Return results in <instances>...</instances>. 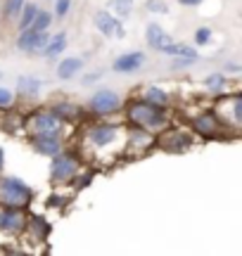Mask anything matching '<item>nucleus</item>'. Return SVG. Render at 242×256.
I'll list each match as a JSON object with an SVG mask.
<instances>
[{"label": "nucleus", "instance_id": "a878e982", "mask_svg": "<svg viewBox=\"0 0 242 256\" xmlns=\"http://www.w3.org/2000/svg\"><path fill=\"white\" fill-rule=\"evenodd\" d=\"M204 86L209 88V90H214V92H224L226 74L224 72H216V74H212V76H206V78H204Z\"/></svg>", "mask_w": 242, "mask_h": 256}, {"label": "nucleus", "instance_id": "dca6fc26", "mask_svg": "<svg viewBox=\"0 0 242 256\" xmlns=\"http://www.w3.org/2000/svg\"><path fill=\"white\" fill-rule=\"evenodd\" d=\"M66 43H69L66 31L50 34V38H48V43H46V48H43V52H40V55L46 57V60H55V57H60L66 50Z\"/></svg>", "mask_w": 242, "mask_h": 256}, {"label": "nucleus", "instance_id": "f257e3e1", "mask_svg": "<svg viewBox=\"0 0 242 256\" xmlns=\"http://www.w3.org/2000/svg\"><path fill=\"white\" fill-rule=\"evenodd\" d=\"M126 121L130 128H140L148 133H159L162 128H166V107H157L148 100H130L126 104Z\"/></svg>", "mask_w": 242, "mask_h": 256}, {"label": "nucleus", "instance_id": "f3484780", "mask_svg": "<svg viewBox=\"0 0 242 256\" xmlns=\"http://www.w3.org/2000/svg\"><path fill=\"white\" fill-rule=\"evenodd\" d=\"M50 110L57 114V119H62L64 124H72V121H76L78 116H81V110H78V104H74V102H55Z\"/></svg>", "mask_w": 242, "mask_h": 256}, {"label": "nucleus", "instance_id": "b1692460", "mask_svg": "<svg viewBox=\"0 0 242 256\" xmlns=\"http://www.w3.org/2000/svg\"><path fill=\"white\" fill-rule=\"evenodd\" d=\"M24 2L26 0H5V5H2V19L5 22H17L19 10H22Z\"/></svg>", "mask_w": 242, "mask_h": 256}, {"label": "nucleus", "instance_id": "ddd939ff", "mask_svg": "<svg viewBox=\"0 0 242 256\" xmlns=\"http://www.w3.org/2000/svg\"><path fill=\"white\" fill-rule=\"evenodd\" d=\"M28 145L40 156H55L64 150V140L62 136H31Z\"/></svg>", "mask_w": 242, "mask_h": 256}, {"label": "nucleus", "instance_id": "9d476101", "mask_svg": "<svg viewBox=\"0 0 242 256\" xmlns=\"http://www.w3.org/2000/svg\"><path fill=\"white\" fill-rule=\"evenodd\" d=\"M190 128L195 130L197 136H204V138H216V136H221V130H226V126L221 124L216 112H202V114H197L195 119L190 121Z\"/></svg>", "mask_w": 242, "mask_h": 256}, {"label": "nucleus", "instance_id": "c85d7f7f", "mask_svg": "<svg viewBox=\"0 0 242 256\" xmlns=\"http://www.w3.org/2000/svg\"><path fill=\"white\" fill-rule=\"evenodd\" d=\"M12 104H14V92L5 86H0V110H8Z\"/></svg>", "mask_w": 242, "mask_h": 256}, {"label": "nucleus", "instance_id": "a211bd4d", "mask_svg": "<svg viewBox=\"0 0 242 256\" xmlns=\"http://www.w3.org/2000/svg\"><path fill=\"white\" fill-rule=\"evenodd\" d=\"M159 52H164L168 57H195V60H200V52H197L195 48L186 46V43H178V40H168Z\"/></svg>", "mask_w": 242, "mask_h": 256}, {"label": "nucleus", "instance_id": "4468645a", "mask_svg": "<svg viewBox=\"0 0 242 256\" xmlns=\"http://www.w3.org/2000/svg\"><path fill=\"white\" fill-rule=\"evenodd\" d=\"M84 57H78V55H72V57H64L62 62L57 64V72L55 76L60 78V81H72L76 74L84 69Z\"/></svg>", "mask_w": 242, "mask_h": 256}, {"label": "nucleus", "instance_id": "423d86ee", "mask_svg": "<svg viewBox=\"0 0 242 256\" xmlns=\"http://www.w3.org/2000/svg\"><path fill=\"white\" fill-rule=\"evenodd\" d=\"M192 145V140L186 130L180 128H162L159 133H154V147L164 150V152H186Z\"/></svg>", "mask_w": 242, "mask_h": 256}, {"label": "nucleus", "instance_id": "20e7f679", "mask_svg": "<svg viewBox=\"0 0 242 256\" xmlns=\"http://www.w3.org/2000/svg\"><path fill=\"white\" fill-rule=\"evenodd\" d=\"M121 95L114 88H100L90 95L88 100V112L93 116H110V114H116L121 110Z\"/></svg>", "mask_w": 242, "mask_h": 256}, {"label": "nucleus", "instance_id": "cd10ccee", "mask_svg": "<svg viewBox=\"0 0 242 256\" xmlns=\"http://www.w3.org/2000/svg\"><path fill=\"white\" fill-rule=\"evenodd\" d=\"M145 10L152 12V14H166L168 5L164 2V0H145Z\"/></svg>", "mask_w": 242, "mask_h": 256}, {"label": "nucleus", "instance_id": "5701e85b", "mask_svg": "<svg viewBox=\"0 0 242 256\" xmlns=\"http://www.w3.org/2000/svg\"><path fill=\"white\" fill-rule=\"evenodd\" d=\"M38 5L36 2H24L22 5V10H19V17H17V26L19 28H26L31 22H34V17H36V12H38Z\"/></svg>", "mask_w": 242, "mask_h": 256}, {"label": "nucleus", "instance_id": "f8f14e48", "mask_svg": "<svg viewBox=\"0 0 242 256\" xmlns=\"http://www.w3.org/2000/svg\"><path fill=\"white\" fill-rule=\"evenodd\" d=\"M148 64V55L140 52V50H130V52H124L112 62V72L114 74H136L140 72L142 66Z\"/></svg>", "mask_w": 242, "mask_h": 256}, {"label": "nucleus", "instance_id": "c9c22d12", "mask_svg": "<svg viewBox=\"0 0 242 256\" xmlns=\"http://www.w3.org/2000/svg\"><path fill=\"white\" fill-rule=\"evenodd\" d=\"M2 168H5V150L0 147V171H2Z\"/></svg>", "mask_w": 242, "mask_h": 256}, {"label": "nucleus", "instance_id": "39448f33", "mask_svg": "<svg viewBox=\"0 0 242 256\" xmlns=\"http://www.w3.org/2000/svg\"><path fill=\"white\" fill-rule=\"evenodd\" d=\"M52 164H50V180L52 183H69L76 174H78V156L69 154V152H60V154L50 156Z\"/></svg>", "mask_w": 242, "mask_h": 256}, {"label": "nucleus", "instance_id": "c756f323", "mask_svg": "<svg viewBox=\"0 0 242 256\" xmlns=\"http://www.w3.org/2000/svg\"><path fill=\"white\" fill-rule=\"evenodd\" d=\"M72 10V0H55V17L57 19H64Z\"/></svg>", "mask_w": 242, "mask_h": 256}, {"label": "nucleus", "instance_id": "2eb2a0df", "mask_svg": "<svg viewBox=\"0 0 242 256\" xmlns=\"http://www.w3.org/2000/svg\"><path fill=\"white\" fill-rule=\"evenodd\" d=\"M145 40H148V46L152 48V50H162V48L166 46L168 40H174V38L164 31V26H162V24H157V22H150L148 26H145Z\"/></svg>", "mask_w": 242, "mask_h": 256}, {"label": "nucleus", "instance_id": "473e14b6", "mask_svg": "<svg viewBox=\"0 0 242 256\" xmlns=\"http://www.w3.org/2000/svg\"><path fill=\"white\" fill-rule=\"evenodd\" d=\"M102 76H104V72H102V69H98V72H95V74H86V76H84V78H81V81H84V86H90V83L100 81Z\"/></svg>", "mask_w": 242, "mask_h": 256}, {"label": "nucleus", "instance_id": "7ed1b4c3", "mask_svg": "<svg viewBox=\"0 0 242 256\" xmlns=\"http://www.w3.org/2000/svg\"><path fill=\"white\" fill-rule=\"evenodd\" d=\"M64 126L66 124L62 119H57V114L52 110H38L24 121L22 128H26L28 136H62Z\"/></svg>", "mask_w": 242, "mask_h": 256}, {"label": "nucleus", "instance_id": "393cba45", "mask_svg": "<svg viewBox=\"0 0 242 256\" xmlns=\"http://www.w3.org/2000/svg\"><path fill=\"white\" fill-rule=\"evenodd\" d=\"M52 24V12H48V10H38L34 22L28 24V26L34 28V31H48V26Z\"/></svg>", "mask_w": 242, "mask_h": 256}, {"label": "nucleus", "instance_id": "aec40b11", "mask_svg": "<svg viewBox=\"0 0 242 256\" xmlns=\"http://www.w3.org/2000/svg\"><path fill=\"white\" fill-rule=\"evenodd\" d=\"M142 100L152 102V104H157V107H168V104H171V92L164 90V88H159V86H148V88L142 90Z\"/></svg>", "mask_w": 242, "mask_h": 256}, {"label": "nucleus", "instance_id": "9b49d317", "mask_svg": "<svg viewBox=\"0 0 242 256\" xmlns=\"http://www.w3.org/2000/svg\"><path fill=\"white\" fill-rule=\"evenodd\" d=\"M119 133H121V128L114 126V124H95V126H90V130H88V140H90V145H95L98 150H104V147L114 145V142L119 140Z\"/></svg>", "mask_w": 242, "mask_h": 256}, {"label": "nucleus", "instance_id": "bb28decb", "mask_svg": "<svg viewBox=\"0 0 242 256\" xmlns=\"http://www.w3.org/2000/svg\"><path fill=\"white\" fill-rule=\"evenodd\" d=\"M212 38H214V31H212L209 26H200L195 31V43L197 46H209Z\"/></svg>", "mask_w": 242, "mask_h": 256}, {"label": "nucleus", "instance_id": "f704fd0d", "mask_svg": "<svg viewBox=\"0 0 242 256\" xmlns=\"http://www.w3.org/2000/svg\"><path fill=\"white\" fill-rule=\"evenodd\" d=\"M224 69H228V72H233V74H238V72H242V66H240V64H226Z\"/></svg>", "mask_w": 242, "mask_h": 256}, {"label": "nucleus", "instance_id": "4be33fe9", "mask_svg": "<svg viewBox=\"0 0 242 256\" xmlns=\"http://www.w3.org/2000/svg\"><path fill=\"white\" fill-rule=\"evenodd\" d=\"M107 10L116 19H128L133 12V0H107Z\"/></svg>", "mask_w": 242, "mask_h": 256}, {"label": "nucleus", "instance_id": "6ab92c4d", "mask_svg": "<svg viewBox=\"0 0 242 256\" xmlns=\"http://www.w3.org/2000/svg\"><path fill=\"white\" fill-rule=\"evenodd\" d=\"M40 88H43V81L36 76H19L17 78V92L24 98H36Z\"/></svg>", "mask_w": 242, "mask_h": 256}, {"label": "nucleus", "instance_id": "f03ea898", "mask_svg": "<svg viewBox=\"0 0 242 256\" xmlns=\"http://www.w3.org/2000/svg\"><path fill=\"white\" fill-rule=\"evenodd\" d=\"M34 202V190L17 176H0V206L28 209Z\"/></svg>", "mask_w": 242, "mask_h": 256}, {"label": "nucleus", "instance_id": "72a5a7b5", "mask_svg": "<svg viewBox=\"0 0 242 256\" xmlns=\"http://www.w3.org/2000/svg\"><path fill=\"white\" fill-rule=\"evenodd\" d=\"M180 5H186V8H197V5H202L204 0H178Z\"/></svg>", "mask_w": 242, "mask_h": 256}, {"label": "nucleus", "instance_id": "1a4fd4ad", "mask_svg": "<svg viewBox=\"0 0 242 256\" xmlns=\"http://www.w3.org/2000/svg\"><path fill=\"white\" fill-rule=\"evenodd\" d=\"M95 26H98V31L102 34V36L107 38H126V26H124V19H116L110 12V10H98L95 12Z\"/></svg>", "mask_w": 242, "mask_h": 256}, {"label": "nucleus", "instance_id": "7c9ffc66", "mask_svg": "<svg viewBox=\"0 0 242 256\" xmlns=\"http://www.w3.org/2000/svg\"><path fill=\"white\" fill-rule=\"evenodd\" d=\"M72 180H74L76 190H84V188H88V185L93 183V174H90V171H86L84 176H78V174H76L74 178H72Z\"/></svg>", "mask_w": 242, "mask_h": 256}, {"label": "nucleus", "instance_id": "0eeeda50", "mask_svg": "<svg viewBox=\"0 0 242 256\" xmlns=\"http://www.w3.org/2000/svg\"><path fill=\"white\" fill-rule=\"evenodd\" d=\"M48 38H50L48 31H34L31 26H26V28H19V36L14 40V46L22 52H26V55H40L48 43Z\"/></svg>", "mask_w": 242, "mask_h": 256}, {"label": "nucleus", "instance_id": "2f4dec72", "mask_svg": "<svg viewBox=\"0 0 242 256\" xmlns=\"http://www.w3.org/2000/svg\"><path fill=\"white\" fill-rule=\"evenodd\" d=\"M195 62H197L195 57H174V69H188Z\"/></svg>", "mask_w": 242, "mask_h": 256}, {"label": "nucleus", "instance_id": "e433bc0d", "mask_svg": "<svg viewBox=\"0 0 242 256\" xmlns=\"http://www.w3.org/2000/svg\"><path fill=\"white\" fill-rule=\"evenodd\" d=\"M0 78H2V72H0Z\"/></svg>", "mask_w": 242, "mask_h": 256}, {"label": "nucleus", "instance_id": "6e6552de", "mask_svg": "<svg viewBox=\"0 0 242 256\" xmlns=\"http://www.w3.org/2000/svg\"><path fill=\"white\" fill-rule=\"evenodd\" d=\"M26 209L17 206H0V230L5 235H19L26 230Z\"/></svg>", "mask_w": 242, "mask_h": 256}, {"label": "nucleus", "instance_id": "412c9836", "mask_svg": "<svg viewBox=\"0 0 242 256\" xmlns=\"http://www.w3.org/2000/svg\"><path fill=\"white\" fill-rule=\"evenodd\" d=\"M26 228L31 230V235L36 240H40V242L50 235V223H48L43 216H31V218L26 220Z\"/></svg>", "mask_w": 242, "mask_h": 256}]
</instances>
